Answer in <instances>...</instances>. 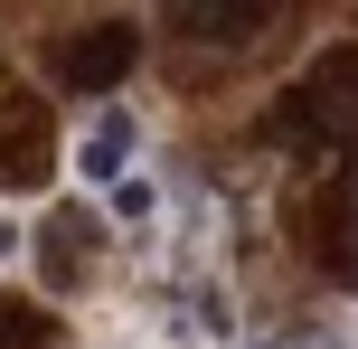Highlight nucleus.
Listing matches in <instances>:
<instances>
[{
	"label": "nucleus",
	"instance_id": "nucleus-1",
	"mask_svg": "<svg viewBox=\"0 0 358 349\" xmlns=\"http://www.w3.org/2000/svg\"><path fill=\"white\" fill-rule=\"evenodd\" d=\"M283 142L292 151H349L358 142V48H330L302 76V94L283 104Z\"/></svg>",
	"mask_w": 358,
	"mask_h": 349
},
{
	"label": "nucleus",
	"instance_id": "nucleus-2",
	"mask_svg": "<svg viewBox=\"0 0 358 349\" xmlns=\"http://www.w3.org/2000/svg\"><path fill=\"white\" fill-rule=\"evenodd\" d=\"M132 57H142V38H132L123 19H104V29L66 38V57H57V76H66L76 94H104V85H123V76H132Z\"/></svg>",
	"mask_w": 358,
	"mask_h": 349
},
{
	"label": "nucleus",
	"instance_id": "nucleus-3",
	"mask_svg": "<svg viewBox=\"0 0 358 349\" xmlns=\"http://www.w3.org/2000/svg\"><path fill=\"white\" fill-rule=\"evenodd\" d=\"M132 151H142V123H132L123 104H104L85 123V142H76V170H85L94 189H113V180H132Z\"/></svg>",
	"mask_w": 358,
	"mask_h": 349
},
{
	"label": "nucleus",
	"instance_id": "nucleus-4",
	"mask_svg": "<svg viewBox=\"0 0 358 349\" xmlns=\"http://www.w3.org/2000/svg\"><path fill=\"white\" fill-rule=\"evenodd\" d=\"M321 264L340 283H358V161L330 180V199H321Z\"/></svg>",
	"mask_w": 358,
	"mask_h": 349
},
{
	"label": "nucleus",
	"instance_id": "nucleus-5",
	"mask_svg": "<svg viewBox=\"0 0 358 349\" xmlns=\"http://www.w3.org/2000/svg\"><path fill=\"white\" fill-rule=\"evenodd\" d=\"M273 19V0H179V29L198 38H255Z\"/></svg>",
	"mask_w": 358,
	"mask_h": 349
},
{
	"label": "nucleus",
	"instance_id": "nucleus-6",
	"mask_svg": "<svg viewBox=\"0 0 358 349\" xmlns=\"http://www.w3.org/2000/svg\"><path fill=\"white\" fill-rule=\"evenodd\" d=\"M85 227L94 218H48V274H85V255H94Z\"/></svg>",
	"mask_w": 358,
	"mask_h": 349
},
{
	"label": "nucleus",
	"instance_id": "nucleus-7",
	"mask_svg": "<svg viewBox=\"0 0 358 349\" xmlns=\"http://www.w3.org/2000/svg\"><path fill=\"white\" fill-rule=\"evenodd\" d=\"M0 349H48V321H38V312H10V302H0Z\"/></svg>",
	"mask_w": 358,
	"mask_h": 349
},
{
	"label": "nucleus",
	"instance_id": "nucleus-8",
	"mask_svg": "<svg viewBox=\"0 0 358 349\" xmlns=\"http://www.w3.org/2000/svg\"><path fill=\"white\" fill-rule=\"evenodd\" d=\"M113 208H123V218L142 227V218H151V180H113Z\"/></svg>",
	"mask_w": 358,
	"mask_h": 349
},
{
	"label": "nucleus",
	"instance_id": "nucleus-9",
	"mask_svg": "<svg viewBox=\"0 0 358 349\" xmlns=\"http://www.w3.org/2000/svg\"><path fill=\"white\" fill-rule=\"evenodd\" d=\"M264 349H340L330 331H302V340H264Z\"/></svg>",
	"mask_w": 358,
	"mask_h": 349
},
{
	"label": "nucleus",
	"instance_id": "nucleus-10",
	"mask_svg": "<svg viewBox=\"0 0 358 349\" xmlns=\"http://www.w3.org/2000/svg\"><path fill=\"white\" fill-rule=\"evenodd\" d=\"M0 255H10V227H0Z\"/></svg>",
	"mask_w": 358,
	"mask_h": 349
}]
</instances>
